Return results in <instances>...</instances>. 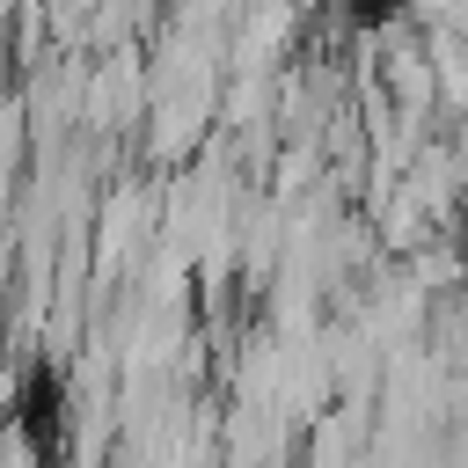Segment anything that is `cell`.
<instances>
[{
	"label": "cell",
	"mask_w": 468,
	"mask_h": 468,
	"mask_svg": "<svg viewBox=\"0 0 468 468\" xmlns=\"http://www.w3.org/2000/svg\"><path fill=\"white\" fill-rule=\"evenodd\" d=\"M307 0H241L234 15V73H285L292 44H300V15Z\"/></svg>",
	"instance_id": "6da1fadb"
}]
</instances>
